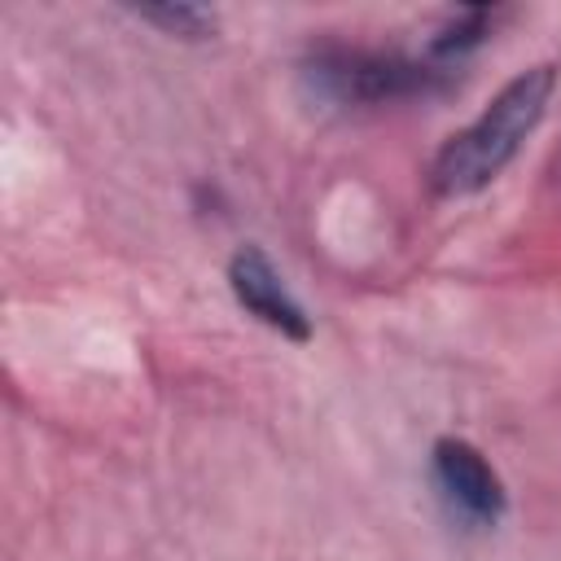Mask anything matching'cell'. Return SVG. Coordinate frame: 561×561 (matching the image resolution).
Masks as SVG:
<instances>
[{
  "label": "cell",
  "mask_w": 561,
  "mask_h": 561,
  "mask_svg": "<svg viewBox=\"0 0 561 561\" xmlns=\"http://www.w3.org/2000/svg\"><path fill=\"white\" fill-rule=\"evenodd\" d=\"M552 88H557L552 66H530L517 79H508L491 96V105L438 149V158L430 167L434 188L443 197H465V193L486 188L517 158L526 136L539 127V118L552 101Z\"/></svg>",
  "instance_id": "6da1fadb"
},
{
  "label": "cell",
  "mask_w": 561,
  "mask_h": 561,
  "mask_svg": "<svg viewBox=\"0 0 561 561\" xmlns=\"http://www.w3.org/2000/svg\"><path fill=\"white\" fill-rule=\"evenodd\" d=\"M302 79L316 96L333 105H377V101H399L416 92H434L451 79V70L408 61L399 53H373V48H316L302 66Z\"/></svg>",
  "instance_id": "7a4b0ae2"
},
{
  "label": "cell",
  "mask_w": 561,
  "mask_h": 561,
  "mask_svg": "<svg viewBox=\"0 0 561 561\" xmlns=\"http://www.w3.org/2000/svg\"><path fill=\"white\" fill-rule=\"evenodd\" d=\"M430 473L438 486V500L447 504V513L473 530H486L504 517V482L500 473L486 465V456L460 438H438L434 456H430Z\"/></svg>",
  "instance_id": "3957f363"
},
{
  "label": "cell",
  "mask_w": 561,
  "mask_h": 561,
  "mask_svg": "<svg viewBox=\"0 0 561 561\" xmlns=\"http://www.w3.org/2000/svg\"><path fill=\"white\" fill-rule=\"evenodd\" d=\"M228 285H232L237 302H241L254 320H263L267 329L285 333V337H294V342L311 337V320H307L302 302L285 289L280 272L272 267V259H267L263 250H254V245L237 250L232 263H228Z\"/></svg>",
  "instance_id": "277c9868"
},
{
  "label": "cell",
  "mask_w": 561,
  "mask_h": 561,
  "mask_svg": "<svg viewBox=\"0 0 561 561\" xmlns=\"http://www.w3.org/2000/svg\"><path fill=\"white\" fill-rule=\"evenodd\" d=\"M491 9H460L434 39H430V57H438V61H460L465 53H473L482 39H486V31H491Z\"/></svg>",
  "instance_id": "5b68a950"
},
{
  "label": "cell",
  "mask_w": 561,
  "mask_h": 561,
  "mask_svg": "<svg viewBox=\"0 0 561 561\" xmlns=\"http://www.w3.org/2000/svg\"><path fill=\"white\" fill-rule=\"evenodd\" d=\"M140 22H153L162 26L167 35H184V39H202L215 31V13L206 9H193V4H167V9H136Z\"/></svg>",
  "instance_id": "8992f818"
}]
</instances>
